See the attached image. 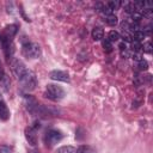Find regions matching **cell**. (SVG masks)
Here are the masks:
<instances>
[{"instance_id":"obj_1","label":"cell","mask_w":153,"mask_h":153,"mask_svg":"<svg viewBox=\"0 0 153 153\" xmlns=\"http://www.w3.org/2000/svg\"><path fill=\"white\" fill-rule=\"evenodd\" d=\"M19 82H20V86L23 90L30 92L32 90L36 88V85H37V79H36V75L30 69H26L24 72V74L18 79Z\"/></svg>"},{"instance_id":"obj_2","label":"cell","mask_w":153,"mask_h":153,"mask_svg":"<svg viewBox=\"0 0 153 153\" xmlns=\"http://www.w3.org/2000/svg\"><path fill=\"white\" fill-rule=\"evenodd\" d=\"M66 92L65 90L55 84H48L45 87V97L51 99V100H60L65 97Z\"/></svg>"},{"instance_id":"obj_3","label":"cell","mask_w":153,"mask_h":153,"mask_svg":"<svg viewBox=\"0 0 153 153\" xmlns=\"http://www.w3.org/2000/svg\"><path fill=\"white\" fill-rule=\"evenodd\" d=\"M17 27L18 26L16 24H10L0 31V43H1V45L6 44V43H11L13 41V37L16 36L17 30H18Z\"/></svg>"},{"instance_id":"obj_4","label":"cell","mask_w":153,"mask_h":153,"mask_svg":"<svg viewBox=\"0 0 153 153\" xmlns=\"http://www.w3.org/2000/svg\"><path fill=\"white\" fill-rule=\"evenodd\" d=\"M22 53L24 56L30 59H38L41 56V47L37 43H24L22 48Z\"/></svg>"},{"instance_id":"obj_5","label":"cell","mask_w":153,"mask_h":153,"mask_svg":"<svg viewBox=\"0 0 153 153\" xmlns=\"http://www.w3.org/2000/svg\"><path fill=\"white\" fill-rule=\"evenodd\" d=\"M63 137V134L60 131V130H56V129H50L47 131L45 134V137H44V141H45V145L51 147L54 145H56L59 141H61Z\"/></svg>"},{"instance_id":"obj_6","label":"cell","mask_w":153,"mask_h":153,"mask_svg":"<svg viewBox=\"0 0 153 153\" xmlns=\"http://www.w3.org/2000/svg\"><path fill=\"white\" fill-rule=\"evenodd\" d=\"M10 66H11V71H12V73H13L18 79H19V78L24 74V72L26 71L25 65H24L23 61L19 60V59H12L11 62H10Z\"/></svg>"},{"instance_id":"obj_7","label":"cell","mask_w":153,"mask_h":153,"mask_svg":"<svg viewBox=\"0 0 153 153\" xmlns=\"http://www.w3.org/2000/svg\"><path fill=\"white\" fill-rule=\"evenodd\" d=\"M49 76H50V79L56 80V81H63V82H68L69 81V74L67 72H65V71H59V69L51 71L49 73Z\"/></svg>"},{"instance_id":"obj_8","label":"cell","mask_w":153,"mask_h":153,"mask_svg":"<svg viewBox=\"0 0 153 153\" xmlns=\"http://www.w3.org/2000/svg\"><path fill=\"white\" fill-rule=\"evenodd\" d=\"M25 139L29 142V145H31V146L37 145V134H36V130L32 127H27L25 129Z\"/></svg>"},{"instance_id":"obj_9","label":"cell","mask_w":153,"mask_h":153,"mask_svg":"<svg viewBox=\"0 0 153 153\" xmlns=\"http://www.w3.org/2000/svg\"><path fill=\"white\" fill-rule=\"evenodd\" d=\"M10 118V110L4 100L0 99V120L1 121H7Z\"/></svg>"},{"instance_id":"obj_10","label":"cell","mask_w":153,"mask_h":153,"mask_svg":"<svg viewBox=\"0 0 153 153\" xmlns=\"http://www.w3.org/2000/svg\"><path fill=\"white\" fill-rule=\"evenodd\" d=\"M91 36H92V39L93 41H102L103 37H104V31L102 27H94L91 32Z\"/></svg>"},{"instance_id":"obj_11","label":"cell","mask_w":153,"mask_h":153,"mask_svg":"<svg viewBox=\"0 0 153 153\" xmlns=\"http://www.w3.org/2000/svg\"><path fill=\"white\" fill-rule=\"evenodd\" d=\"M2 49H4V53H5L6 57H7V59H11L12 55H13V53H14V45H13V42L2 44Z\"/></svg>"},{"instance_id":"obj_12","label":"cell","mask_w":153,"mask_h":153,"mask_svg":"<svg viewBox=\"0 0 153 153\" xmlns=\"http://www.w3.org/2000/svg\"><path fill=\"white\" fill-rule=\"evenodd\" d=\"M134 60L136 61L139 69H141V71H146V69L148 68V62H147L143 57H141V56H139V55H135V56H134Z\"/></svg>"},{"instance_id":"obj_13","label":"cell","mask_w":153,"mask_h":153,"mask_svg":"<svg viewBox=\"0 0 153 153\" xmlns=\"http://www.w3.org/2000/svg\"><path fill=\"white\" fill-rule=\"evenodd\" d=\"M75 153H96V149L88 145H81L76 148Z\"/></svg>"},{"instance_id":"obj_14","label":"cell","mask_w":153,"mask_h":153,"mask_svg":"<svg viewBox=\"0 0 153 153\" xmlns=\"http://www.w3.org/2000/svg\"><path fill=\"white\" fill-rule=\"evenodd\" d=\"M75 152H76V148L73 146H62L56 151V153H75Z\"/></svg>"},{"instance_id":"obj_15","label":"cell","mask_w":153,"mask_h":153,"mask_svg":"<svg viewBox=\"0 0 153 153\" xmlns=\"http://www.w3.org/2000/svg\"><path fill=\"white\" fill-rule=\"evenodd\" d=\"M105 23H106L108 25H110V26H115V25H117V23H118V18H117L115 14H110V16L105 17Z\"/></svg>"},{"instance_id":"obj_16","label":"cell","mask_w":153,"mask_h":153,"mask_svg":"<svg viewBox=\"0 0 153 153\" xmlns=\"http://www.w3.org/2000/svg\"><path fill=\"white\" fill-rule=\"evenodd\" d=\"M124 11H126L127 13L131 14V13H134L135 11H139V10H137V7L135 6L134 2H126V4H124Z\"/></svg>"},{"instance_id":"obj_17","label":"cell","mask_w":153,"mask_h":153,"mask_svg":"<svg viewBox=\"0 0 153 153\" xmlns=\"http://www.w3.org/2000/svg\"><path fill=\"white\" fill-rule=\"evenodd\" d=\"M120 38H121L120 33H118L117 31H115V30L110 31V32H109V35H108V39H109L110 42H117Z\"/></svg>"},{"instance_id":"obj_18","label":"cell","mask_w":153,"mask_h":153,"mask_svg":"<svg viewBox=\"0 0 153 153\" xmlns=\"http://www.w3.org/2000/svg\"><path fill=\"white\" fill-rule=\"evenodd\" d=\"M131 37H134V41L141 42V41L145 38V32L141 31V30H136V31L133 32V36H131Z\"/></svg>"},{"instance_id":"obj_19","label":"cell","mask_w":153,"mask_h":153,"mask_svg":"<svg viewBox=\"0 0 153 153\" xmlns=\"http://www.w3.org/2000/svg\"><path fill=\"white\" fill-rule=\"evenodd\" d=\"M102 45H103L104 51H106V53H110V51L112 50V44H111V42H110L108 38H104V39L102 41Z\"/></svg>"},{"instance_id":"obj_20","label":"cell","mask_w":153,"mask_h":153,"mask_svg":"<svg viewBox=\"0 0 153 153\" xmlns=\"http://www.w3.org/2000/svg\"><path fill=\"white\" fill-rule=\"evenodd\" d=\"M141 49H142V45H141L140 42H137V41H131V50H133V51L137 53V51H140Z\"/></svg>"},{"instance_id":"obj_21","label":"cell","mask_w":153,"mask_h":153,"mask_svg":"<svg viewBox=\"0 0 153 153\" xmlns=\"http://www.w3.org/2000/svg\"><path fill=\"white\" fill-rule=\"evenodd\" d=\"M106 6H108L111 11H114V10H117V8L121 6V2H120V1H109V2L106 4Z\"/></svg>"},{"instance_id":"obj_22","label":"cell","mask_w":153,"mask_h":153,"mask_svg":"<svg viewBox=\"0 0 153 153\" xmlns=\"http://www.w3.org/2000/svg\"><path fill=\"white\" fill-rule=\"evenodd\" d=\"M141 50H143V53L151 54V51H152V43H151V42H146V43H143Z\"/></svg>"},{"instance_id":"obj_23","label":"cell","mask_w":153,"mask_h":153,"mask_svg":"<svg viewBox=\"0 0 153 153\" xmlns=\"http://www.w3.org/2000/svg\"><path fill=\"white\" fill-rule=\"evenodd\" d=\"M0 153H12V147L7 145H1L0 146Z\"/></svg>"},{"instance_id":"obj_24","label":"cell","mask_w":153,"mask_h":153,"mask_svg":"<svg viewBox=\"0 0 153 153\" xmlns=\"http://www.w3.org/2000/svg\"><path fill=\"white\" fill-rule=\"evenodd\" d=\"M5 75H6V73H5V69H4L2 63H1V61H0V81L5 78Z\"/></svg>"},{"instance_id":"obj_25","label":"cell","mask_w":153,"mask_h":153,"mask_svg":"<svg viewBox=\"0 0 153 153\" xmlns=\"http://www.w3.org/2000/svg\"><path fill=\"white\" fill-rule=\"evenodd\" d=\"M120 49H121V51H123V50H126L127 49V45H126V43L124 42H122V43H120Z\"/></svg>"},{"instance_id":"obj_26","label":"cell","mask_w":153,"mask_h":153,"mask_svg":"<svg viewBox=\"0 0 153 153\" xmlns=\"http://www.w3.org/2000/svg\"><path fill=\"white\" fill-rule=\"evenodd\" d=\"M121 54H122V56H126V57H129L130 56V54H129V51H127V49L123 50V51H121Z\"/></svg>"},{"instance_id":"obj_27","label":"cell","mask_w":153,"mask_h":153,"mask_svg":"<svg viewBox=\"0 0 153 153\" xmlns=\"http://www.w3.org/2000/svg\"><path fill=\"white\" fill-rule=\"evenodd\" d=\"M30 153H39V152H36V151H31Z\"/></svg>"}]
</instances>
